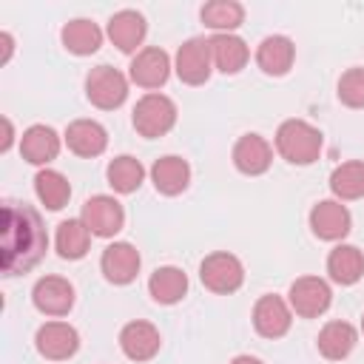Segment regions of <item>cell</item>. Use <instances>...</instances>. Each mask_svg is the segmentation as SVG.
Here are the masks:
<instances>
[{"label": "cell", "mask_w": 364, "mask_h": 364, "mask_svg": "<svg viewBox=\"0 0 364 364\" xmlns=\"http://www.w3.org/2000/svg\"><path fill=\"white\" fill-rule=\"evenodd\" d=\"M105 176H108V185L117 191V193H134L142 179H145V168L136 156L131 154H122V156H114L105 168Z\"/></svg>", "instance_id": "4dcf8cb0"}, {"label": "cell", "mask_w": 364, "mask_h": 364, "mask_svg": "<svg viewBox=\"0 0 364 364\" xmlns=\"http://www.w3.org/2000/svg\"><path fill=\"white\" fill-rule=\"evenodd\" d=\"M338 100L347 108H364V68H347L338 77Z\"/></svg>", "instance_id": "1f68e13d"}, {"label": "cell", "mask_w": 364, "mask_h": 364, "mask_svg": "<svg viewBox=\"0 0 364 364\" xmlns=\"http://www.w3.org/2000/svg\"><path fill=\"white\" fill-rule=\"evenodd\" d=\"M119 347L131 361H151L162 347V336L151 321L136 318L119 330Z\"/></svg>", "instance_id": "9a60e30c"}, {"label": "cell", "mask_w": 364, "mask_h": 364, "mask_svg": "<svg viewBox=\"0 0 364 364\" xmlns=\"http://www.w3.org/2000/svg\"><path fill=\"white\" fill-rule=\"evenodd\" d=\"M333 301V290L318 276H299L287 290V304L301 318H318Z\"/></svg>", "instance_id": "8992f818"}, {"label": "cell", "mask_w": 364, "mask_h": 364, "mask_svg": "<svg viewBox=\"0 0 364 364\" xmlns=\"http://www.w3.org/2000/svg\"><path fill=\"white\" fill-rule=\"evenodd\" d=\"M330 191L338 202H353L364 196V162L350 159L333 168L330 173Z\"/></svg>", "instance_id": "f1b7e54d"}, {"label": "cell", "mask_w": 364, "mask_h": 364, "mask_svg": "<svg viewBox=\"0 0 364 364\" xmlns=\"http://www.w3.org/2000/svg\"><path fill=\"white\" fill-rule=\"evenodd\" d=\"M324 136L304 119H284L276 131V151L290 165H313L321 156Z\"/></svg>", "instance_id": "7a4b0ae2"}, {"label": "cell", "mask_w": 364, "mask_h": 364, "mask_svg": "<svg viewBox=\"0 0 364 364\" xmlns=\"http://www.w3.org/2000/svg\"><path fill=\"white\" fill-rule=\"evenodd\" d=\"M171 57L165 48L159 46H145L134 54L131 65H128V77L131 82H136L139 88H159L168 82L171 77Z\"/></svg>", "instance_id": "30bf717a"}, {"label": "cell", "mask_w": 364, "mask_h": 364, "mask_svg": "<svg viewBox=\"0 0 364 364\" xmlns=\"http://www.w3.org/2000/svg\"><path fill=\"white\" fill-rule=\"evenodd\" d=\"M0 43H3V63H9V57H11V48H14V40H11V34H9V31H3V34H0Z\"/></svg>", "instance_id": "836d02e7"}, {"label": "cell", "mask_w": 364, "mask_h": 364, "mask_svg": "<svg viewBox=\"0 0 364 364\" xmlns=\"http://www.w3.org/2000/svg\"><path fill=\"white\" fill-rule=\"evenodd\" d=\"M290 324H293V310L282 296L267 293L253 304V327L262 338H282L290 330Z\"/></svg>", "instance_id": "7c38bea8"}, {"label": "cell", "mask_w": 364, "mask_h": 364, "mask_svg": "<svg viewBox=\"0 0 364 364\" xmlns=\"http://www.w3.org/2000/svg\"><path fill=\"white\" fill-rule=\"evenodd\" d=\"M355 341H358V330L350 321L336 318V321H327L321 327V333L316 338V347L327 361H341L355 350Z\"/></svg>", "instance_id": "7402d4cb"}, {"label": "cell", "mask_w": 364, "mask_h": 364, "mask_svg": "<svg viewBox=\"0 0 364 364\" xmlns=\"http://www.w3.org/2000/svg\"><path fill=\"white\" fill-rule=\"evenodd\" d=\"M80 219L85 222V228L91 230V236L111 239V236H117V233L122 230V225H125V210H122V205H119L114 196L97 193V196L85 199Z\"/></svg>", "instance_id": "ba28073f"}, {"label": "cell", "mask_w": 364, "mask_h": 364, "mask_svg": "<svg viewBox=\"0 0 364 364\" xmlns=\"http://www.w3.org/2000/svg\"><path fill=\"white\" fill-rule=\"evenodd\" d=\"M151 182L162 196H179L191 185V165L182 156H159L151 165Z\"/></svg>", "instance_id": "44dd1931"}, {"label": "cell", "mask_w": 364, "mask_h": 364, "mask_svg": "<svg viewBox=\"0 0 364 364\" xmlns=\"http://www.w3.org/2000/svg\"><path fill=\"white\" fill-rule=\"evenodd\" d=\"M60 40H63L65 51H71L77 57H88V54L100 51V46H102V28L94 20L77 17V20H68L63 26Z\"/></svg>", "instance_id": "cb8c5ba5"}, {"label": "cell", "mask_w": 364, "mask_h": 364, "mask_svg": "<svg viewBox=\"0 0 364 364\" xmlns=\"http://www.w3.org/2000/svg\"><path fill=\"white\" fill-rule=\"evenodd\" d=\"M48 247L46 228L40 213L28 205L6 202L3 205V273L17 276L34 267Z\"/></svg>", "instance_id": "6da1fadb"}, {"label": "cell", "mask_w": 364, "mask_h": 364, "mask_svg": "<svg viewBox=\"0 0 364 364\" xmlns=\"http://www.w3.org/2000/svg\"><path fill=\"white\" fill-rule=\"evenodd\" d=\"M173 71L185 85H202L208 82L210 71H213V57H210V40L205 37H191L179 46L176 60H173Z\"/></svg>", "instance_id": "52a82bcc"}, {"label": "cell", "mask_w": 364, "mask_h": 364, "mask_svg": "<svg viewBox=\"0 0 364 364\" xmlns=\"http://www.w3.org/2000/svg\"><path fill=\"white\" fill-rule=\"evenodd\" d=\"M54 247H57V256L60 259H68V262H77L88 253L91 247V230L85 228L82 219H65L57 225V233H54Z\"/></svg>", "instance_id": "4316f807"}, {"label": "cell", "mask_w": 364, "mask_h": 364, "mask_svg": "<svg viewBox=\"0 0 364 364\" xmlns=\"http://www.w3.org/2000/svg\"><path fill=\"white\" fill-rule=\"evenodd\" d=\"M139 250L131 242H114L100 256V270L111 284H131L139 273Z\"/></svg>", "instance_id": "4fadbf2b"}, {"label": "cell", "mask_w": 364, "mask_h": 364, "mask_svg": "<svg viewBox=\"0 0 364 364\" xmlns=\"http://www.w3.org/2000/svg\"><path fill=\"white\" fill-rule=\"evenodd\" d=\"M3 128H6V136H3V142H0V151L6 154V151L11 148V142H14V125H11L9 117H3Z\"/></svg>", "instance_id": "d6a6232c"}, {"label": "cell", "mask_w": 364, "mask_h": 364, "mask_svg": "<svg viewBox=\"0 0 364 364\" xmlns=\"http://www.w3.org/2000/svg\"><path fill=\"white\" fill-rule=\"evenodd\" d=\"M210 57H213V68L216 71L239 74L250 60V48L236 34H213L210 37Z\"/></svg>", "instance_id": "603a6c76"}, {"label": "cell", "mask_w": 364, "mask_h": 364, "mask_svg": "<svg viewBox=\"0 0 364 364\" xmlns=\"http://www.w3.org/2000/svg\"><path fill=\"white\" fill-rule=\"evenodd\" d=\"M350 228H353V216H350L347 205H341L338 199H321L313 205V210H310L313 236H318L324 242H338L350 233Z\"/></svg>", "instance_id": "8fae6325"}, {"label": "cell", "mask_w": 364, "mask_h": 364, "mask_svg": "<svg viewBox=\"0 0 364 364\" xmlns=\"http://www.w3.org/2000/svg\"><path fill=\"white\" fill-rule=\"evenodd\" d=\"M230 364H264L262 358H256V355H236Z\"/></svg>", "instance_id": "e575fe53"}, {"label": "cell", "mask_w": 364, "mask_h": 364, "mask_svg": "<svg viewBox=\"0 0 364 364\" xmlns=\"http://www.w3.org/2000/svg\"><path fill=\"white\" fill-rule=\"evenodd\" d=\"M270 162H273V148H270V142L264 136L245 134V136L236 139V145H233V165H236L239 173L259 176V173H264L270 168Z\"/></svg>", "instance_id": "ac0fdd59"}, {"label": "cell", "mask_w": 364, "mask_h": 364, "mask_svg": "<svg viewBox=\"0 0 364 364\" xmlns=\"http://www.w3.org/2000/svg\"><path fill=\"white\" fill-rule=\"evenodd\" d=\"M31 301L46 316H68L74 307V284L63 276H43L31 290Z\"/></svg>", "instance_id": "5bb4252c"}, {"label": "cell", "mask_w": 364, "mask_h": 364, "mask_svg": "<svg viewBox=\"0 0 364 364\" xmlns=\"http://www.w3.org/2000/svg\"><path fill=\"white\" fill-rule=\"evenodd\" d=\"M34 347L48 361H65L80 350V333L68 321H46L34 333Z\"/></svg>", "instance_id": "9c48e42d"}, {"label": "cell", "mask_w": 364, "mask_h": 364, "mask_svg": "<svg viewBox=\"0 0 364 364\" xmlns=\"http://www.w3.org/2000/svg\"><path fill=\"white\" fill-rule=\"evenodd\" d=\"M327 273L341 287L355 284L364 276V253L355 245H336L327 256Z\"/></svg>", "instance_id": "d4e9b609"}, {"label": "cell", "mask_w": 364, "mask_h": 364, "mask_svg": "<svg viewBox=\"0 0 364 364\" xmlns=\"http://www.w3.org/2000/svg\"><path fill=\"white\" fill-rule=\"evenodd\" d=\"M199 279L210 293L228 296V293H236L245 284V264L239 262V256H233L228 250H216V253L202 259Z\"/></svg>", "instance_id": "277c9868"}, {"label": "cell", "mask_w": 364, "mask_h": 364, "mask_svg": "<svg viewBox=\"0 0 364 364\" xmlns=\"http://www.w3.org/2000/svg\"><path fill=\"white\" fill-rule=\"evenodd\" d=\"M293 60H296V46L284 34H270L256 48V65L267 77H284L290 71Z\"/></svg>", "instance_id": "ffe728a7"}, {"label": "cell", "mask_w": 364, "mask_h": 364, "mask_svg": "<svg viewBox=\"0 0 364 364\" xmlns=\"http://www.w3.org/2000/svg\"><path fill=\"white\" fill-rule=\"evenodd\" d=\"M34 193H37V199H40L48 210H60V208H65L68 199H71V185H68V179H65L60 171H54V168H40L37 176H34Z\"/></svg>", "instance_id": "f546056e"}, {"label": "cell", "mask_w": 364, "mask_h": 364, "mask_svg": "<svg viewBox=\"0 0 364 364\" xmlns=\"http://www.w3.org/2000/svg\"><path fill=\"white\" fill-rule=\"evenodd\" d=\"M199 17L216 34H233V28L245 23V6L236 0H210L199 9Z\"/></svg>", "instance_id": "83f0119b"}, {"label": "cell", "mask_w": 364, "mask_h": 364, "mask_svg": "<svg viewBox=\"0 0 364 364\" xmlns=\"http://www.w3.org/2000/svg\"><path fill=\"white\" fill-rule=\"evenodd\" d=\"M60 145H63L60 142V134L51 125H31L20 136V154H23V159L31 162V165H40V168H46L51 159H57Z\"/></svg>", "instance_id": "d6986e66"}, {"label": "cell", "mask_w": 364, "mask_h": 364, "mask_svg": "<svg viewBox=\"0 0 364 364\" xmlns=\"http://www.w3.org/2000/svg\"><path fill=\"white\" fill-rule=\"evenodd\" d=\"M105 34H108V40H111L122 54H134V51L142 46L145 34H148V23H145V17H142L139 11L122 9V11L111 14V20H108V26H105Z\"/></svg>", "instance_id": "2e32d148"}, {"label": "cell", "mask_w": 364, "mask_h": 364, "mask_svg": "<svg viewBox=\"0 0 364 364\" xmlns=\"http://www.w3.org/2000/svg\"><path fill=\"white\" fill-rule=\"evenodd\" d=\"M148 293L156 304H176L188 293V276L173 264L156 267L148 279Z\"/></svg>", "instance_id": "484cf974"}, {"label": "cell", "mask_w": 364, "mask_h": 364, "mask_svg": "<svg viewBox=\"0 0 364 364\" xmlns=\"http://www.w3.org/2000/svg\"><path fill=\"white\" fill-rule=\"evenodd\" d=\"M176 102L159 91H148L134 105V128L145 139H159L176 125Z\"/></svg>", "instance_id": "3957f363"}, {"label": "cell", "mask_w": 364, "mask_h": 364, "mask_svg": "<svg viewBox=\"0 0 364 364\" xmlns=\"http://www.w3.org/2000/svg\"><path fill=\"white\" fill-rule=\"evenodd\" d=\"M63 139H65L68 151L82 156V159H94L108 148V131L97 119H74V122H68Z\"/></svg>", "instance_id": "e0dca14e"}, {"label": "cell", "mask_w": 364, "mask_h": 364, "mask_svg": "<svg viewBox=\"0 0 364 364\" xmlns=\"http://www.w3.org/2000/svg\"><path fill=\"white\" fill-rule=\"evenodd\" d=\"M85 97H88L91 105H97L102 111H114L128 97V80L119 68L97 65L85 77Z\"/></svg>", "instance_id": "5b68a950"}, {"label": "cell", "mask_w": 364, "mask_h": 364, "mask_svg": "<svg viewBox=\"0 0 364 364\" xmlns=\"http://www.w3.org/2000/svg\"><path fill=\"white\" fill-rule=\"evenodd\" d=\"M361 333H364V316H361Z\"/></svg>", "instance_id": "d590c367"}]
</instances>
